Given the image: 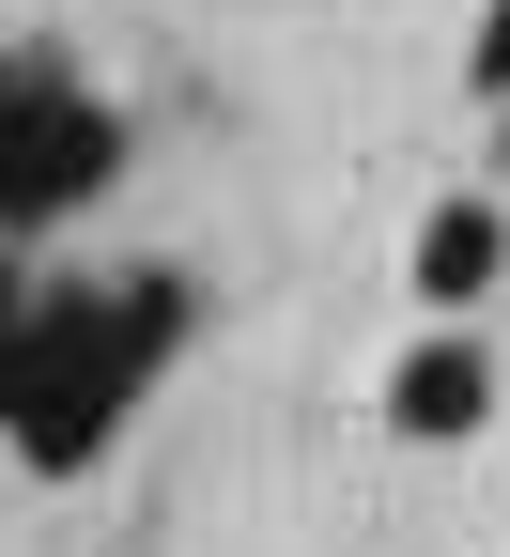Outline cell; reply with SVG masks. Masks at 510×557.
I'll list each match as a JSON object with an SVG mask.
<instances>
[{
    "mask_svg": "<svg viewBox=\"0 0 510 557\" xmlns=\"http://www.w3.org/2000/svg\"><path fill=\"white\" fill-rule=\"evenodd\" d=\"M186 341V295L139 278V295H32L16 341H0V434L32 465H94L109 418L156 387V357Z\"/></svg>",
    "mask_w": 510,
    "mask_h": 557,
    "instance_id": "1",
    "label": "cell"
},
{
    "mask_svg": "<svg viewBox=\"0 0 510 557\" xmlns=\"http://www.w3.org/2000/svg\"><path fill=\"white\" fill-rule=\"evenodd\" d=\"M109 171H124V124L62 78V62H0V218L47 233V218H78Z\"/></svg>",
    "mask_w": 510,
    "mask_h": 557,
    "instance_id": "2",
    "label": "cell"
},
{
    "mask_svg": "<svg viewBox=\"0 0 510 557\" xmlns=\"http://www.w3.org/2000/svg\"><path fill=\"white\" fill-rule=\"evenodd\" d=\"M480 403H495L480 341H418V357L387 372V418H402V434H480Z\"/></svg>",
    "mask_w": 510,
    "mask_h": 557,
    "instance_id": "3",
    "label": "cell"
},
{
    "mask_svg": "<svg viewBox=\"0 0 510 557\" xmlns=\"http://www.w3.org/2000/svg\"><path fill=\"white\" fill-rule=\"evenodd\" d=\"M495 263H510V218H495V201H449V218L418 233V295H449V310H464Z\"/></svg>",
    "mask_w": 510,
    "mask_h": 557,
    "instance_id": "4",
    "label": "cell"
},
{
    "mask_svg": "<svg viewBox=\"0 0 510 557\" xmlns=\"http://www.w3.org/2000/svg\"><path fill=\"white\" fill-rule=\"evenodd\" d=\"M480 94H510V0L480 16Z\"/></svg>",
    "mask_w": 510,
    "mask_h": 557,
    "instance_id": "5",
    "label": "cell"
},
{
    "mask_svg": "<svg viewBox=\"0 0 510 557\" xmlns=\"http://www.w3.org/2000/svg\"><path fill=\"white\" fill-rule=\"evenodd\" d=\"M16 310H32V295H16V278H0V341H16Z\"/></svg>",
    "mask_w": 510,
    "mask_h": 557,
    "instance_id": "6",
    "label": "cell"
}]
</instances>
